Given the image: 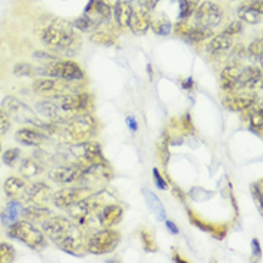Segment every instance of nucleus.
Returning <instances> with one entry per match:
<instances>
[{"label": "nucleus", "instance_id": "39448f33", "mask_svg": "<svg viewBox=\"0 0 263 263\" xmlns=\"http://www.w3.org/2000/svg\"><path fill=\"white\" fill-rule=\"evenodd\" d=\"M72 82L75 81L59 78L37 79L33 82V91L42 98H58L69 93H78V86Z\"/></svg>", "mask_w": 263, "mask_h": 263}, {"label": "nucleus", "instance_id": "6ab92c4d", "mask_svg": "<svg viewBox=\"0 0 263 263\" xmlns=\"http://www.w3.org/2000/svg\"><path fill=\"white\" fill-rule=\"evenodd\" d=\"M85 16L101 25L111 17V6H108L102 0H91L85 9Z\"/></svg>", "mask_w": 263, "mask_h": 263}, {"label": "nucleus", "instance_id": "4468645a", "mask_svg": "<svg viewBox=\"0 0 263 263\" xmlns=\"http://www.w3.org/2000/svg\"><path fill=\"white\" fill-rule=\"evenodd\" d=\"M85 170L84 165L75 163L72 165H66V167H58V168H53V170L49 173V177L57 181V183H61V184H68V183H73V181H78L82 173Z\"/></svg>", "mask_w": 263, "mask_h": 263}, {"label": "nucleus", "instance_id": "2eb2a0df", "mask_svg": "<svg viewBox=\"0 0 263 263\" xmlns=\"http://www.w3.org/2000/svg\"><path fill=\"white\" fill-rule=\"evenodd\" d=\"M23 199L35 206H46L52 199L50 189L45 183H33L26 187Z\"/></svg>", "mask_w": 263, "mask_h": 263}, {"label": "nucleus", "instance_id": "49530a36", "mask_svg": "<svg viewBox=\"0 0 263 263\" xmlns=\"http://www.w3.org/2000/svg\"><path fill=\"white\" fill-rule=\"evenodd\" d=\"M160 0H141V6L145 7L147 10L148 9H153V7H156V5L158 3Z\"/></svg>", "mask_w": 263, "mask_h": 263}, {"label": "nucleus", "instance_id": "1a4fd4ad", "mask_svg": "<svg viewBox=\"0 0 263 263\" xmlns=\"http://www.w3.org/2000/svg\"><path fill=\"white\" fill-rule=\"evenodd\" d=\"M72 154L75 157L77 163L88 167L97 163H104V157H102V151H101V145L98 142L92 141H82L77 142L71 148Z\"/></svg>", "mask_w": 263, "mask_h": 263}, {"label": "nucleus", "instance_id": "58836bf2", "mask_svg": "<svg viewBox=\"0 0 263 263\" xmlns=\"http://www.w3.org/2000/svg\"><path fill=\"white\" fill-rule=\"evenodd\" d=\"M262 50H263L262 37L255 39V41H253V42L249 45V48H248V52H249L250 55H252V57H256V58L262 57Z\"/></svg>", "mask_w": 263, "mask_h": 263}, {"label": "nucleus", "instance_id": "c85d7f7f", "mask_svg": "<svg viewBox=\"0 0 263 263\" xmlns=\"http://www.w3.org/2000/svg\"><path fill=\"white\" fill-rule=\"evenodd\" d=\"M142 194H144V197L147 200V206L149 207V210L156 214L157 219L163 220L164 216H165V212H164V206L161 204L160 199L157 197L154 193L148 192V190H142Z\"/></svg>", "mask_w": 263, "mask_h": 263}, {"label": "nucleus", "instance_id": "dca6fc26", "mask_svg": "<svg viewBox=\"0 0 263 263\" xmlns=\"http://www.w3.org/2000/svg\"><path fill=\"white\" fill-rule=\"evenodd\" d=\"M263 13V2L262 0H250L239 6L237 14L243 22L250 25H257L262 22Z\"/></svg>", "mask_w": 263, "mask_h": 263}, {"label": "nucleus", "instance_id": "a19ab883", "mask_svg": "<svg viewBox=\"0 0 263 263\" xmlns=\"http://www.w3.org/2000/svg\"><path fill=\"white\" fill-rule=\"evenodd\" d=\"M242 32V23L239 21L236 22H232L230 25L228 26V29L224 30V35L228 36H235L237 35V33H240Z\"/></svg>", "mask_w": 263, "mask_h": 263}, {"label": "nucleus", "instance_id": "79ce46f5", "mask_svg": "<svg viewBox=\"0 0 263 263\" xmlns=\"http://www.w3.org/2000/svg\"><path fill=\"white\" fill-rule=\"evenodd\" d=\"M9 128H10L9 117L3 112V109H0V135L5 134Z\"/></svg>", "mask_w": 263, "mask_h": 263}, {"label": "nucleus", "instance_id": "20e7f679", "mask_svg": "<svg viewBox=\"0 0 263 263\" xmlns=\"http://www.w3.org/2000/svg\"><path fill=\"white\" fill-rule=\"evenodd\" d=\"M7 228H9V236L10 237L25 243L30 249L41 250L45 246V236L30 221L16 220L10 226H7Z\"/></svg>", "mask_w": 263, "mask_h": 263}, {"label": "nucleus", "instance_id": "7c9ffc66", "mask_svg": "<svg viewBox=\"0 0 263 263\" xmlns=\"http://www.w3.org/2000/svg\"><path fill=\"white\" fill-rule=\"evenodd\" d=\"M213 36V32H212V29L209 28H203V26H196V28L190 29V32H189V35H187V41H190V42H203V41H206L209 37H212Z\"/></svg>", "mask_w": 263, "mask_h": 263}, {"label": "nucleus", "instance_id": "cd10ccee", "mask_svg": "<svg viewBox=\"0 0 263 263\" xmlns=\"http://www.w3.org/2000/svg\"><path fill=\"white\" fill-rule=\"evenodd\" d=\"M22 216L29 221H43L50 216V212L43 206H35L30 204L29 207L22 209Z\"/></svg>", "mask_w": 263, "mask_h": 263}, {"label": "nucleus", "instance_id": "c756f323", "mask_svg": "<svg viewBox=\"0 0 263 263\" xmlns=\"http://www.w3.org/2000/svg\"><path fill=\"white\" fill-rule=\"evenodd\" d=\"M233 45V39H232V36L224 35V33H221V35L214 36L213 39H212V42H210V50L212 52H221V50H228L230 46Z\"/></svg>", "mask_w": 263, "mask_h": 263}, {"label": "nucleus", "instance_id": "37998d69", "mask_svg": "<svg viewBox=\"0 0 263 263\" xmlns=\"http://www.w3.org/2000/svg\"><path fill=\"white\" fill-rule=\"evenodd\" d=\"M190 29H192L190 25H187L185 22H181V23H178L177 26H176V32H177V35L183 36V37H187L189 32H190Z\"/></svg>", "mask_w": 263, "mask_h": 263}, {"label": "nucleus", "instance_id": "0eeeda50", "mask_svg": "<svg viewBox=\"0 0 263 263\" xmlns=\"http://www.w3.org/2000/svg\"><path fill=\"white\" fill-rule=\"evenodd\" d=\"M118 242H120L118 232H115L111 228H105L89 237L86 248H88V252H91L93 255H105V253L112 252L117 248Z\"/></svg>", "mask_w": 263, "mask_h": 263}, {"label": "nucleus", "instance_id": "aec40b11", "mask_svg": "<svg viewBox=\"0 0 263 263\" xmlns=\"http://www.w3.org/2000/svg\"><path fill=\"white\" fill-rule=\"evenodd\" d=\"M122 219V209L117 203H108L107 206H104L98 213V220L101 226L104 228H112L115 224H118Z\"/></svg>", "mask_w": 263, "mask_h": 263}, {"label": "nucleus", "instance_id": "a18cd8bd", "mask_svg": "<svg viewBox=\"0 0 263 263\" xmlns=\"http://www.w3.org/2000/svg\"><path fill=\"white\" fill-rule=\"evenodd\" d=\"M153 173H154V177H156V183H157V185H158V189L164 190V189H165V183H164L163 177L160 176V171L157 170V168H154V171H153Z\"/></svg>", "mask_w": 263, "mask_h": 263}, {"label": "nucleus", "instance_id": "f3484780", "mask_svg": "<svg viewBox=\"0 0 263 263\" xmlns=\"http://www.w3.org/2000/svg\"><path fill=\"white\" fill-rule=\"evenodd\" d=\"M149 21L151 17L145 7H133L128 26L135 35H145L149 29Z\"/></svg>", "mask_w": 263, "mask_h": 263}, {"label": "nucleus", "instance_id": "09e8293b", "mask_svg": "<svg viewBox=\"0 0 263 263\" xmlns=\"http://www.w3.org/2000/svg\"><path fill=\"white\" fill-rule=\"evenodd\" d=\"M128 125L129 127H131V128L134 129H137V125H135V122H134V118H128Z\"/></svg>", "mask_w": 263, "mask_h": 263}, {"label": "nucleus", "instance_id": "6e6552de", "mask_svg": "<svg viewBox=\"0 0 263 263\" xmlns=\"http://www.w3.org/2000/svg\"><path fill=\"white\" fill-rule=\"evenodd\" d=\"M43 73L50 78L66 79V81H81L84 79V72L78 64L72 61H57L49 62L45 66Z\"/></svg>", "mask_w": 263, "mask_h": 263}, {"label": "nucleus", "instance_id": "473e14b6", "mask_svg": "<svg viewBox=\"0 0 263 263\" xmlns=\"http://www.w3.org/2000/svg\"><path fill=\"white\" fill-rule=\"evenodd\" d=\"M149 28L153 29L157 35L165 36L171 32V23L165 17H156V19L149 21Z\"/></svg>", "mask_w": 263, "mask_h": 263}, {"label": "nucleus", "instance_id": "c9c22d12", "mask_svg": "<svg viewBox=\"0 0 263 263\" xmlns=\"http://www.w3.org/2000/svg\"><path fill=\"white\" fill-rule=\"evenodd\" d=\"M197 7V0H180V17H189L194 13Z\"/></svg>", "mask_w": 263, "mask_h": 263}, {"label": "nucleus", "instance_id": "393cba45", "mask_svg": "<svg viewBox=\"0 0 263 263\" xmlns=\"http://www.w3.org/2000/svg\"><path fill=\"white\" fill-rule=\"evenodd\" d=\"M26 187L28 184L25 183V180L17 177H9L5 183V193L10 200L23 199Z\"/></svg>", "mask_w": 263, "mask_h": 263}, {"label": "nucleus", "instance_id": "2f4dec72", "mask_svg": "<svg viewBox=\"0 0 263 263\" xmlns=\"http://www.w3.org/2000/svg\"><path fill=\"white\" fill-rule=\"evenodd\" d=\"M19 171L25 178H32L41 173V165L36 163L35 160H23L19 167Z\"/></svg>", "mask_w": 263, "mask_h": 263}, {"label": "nucleus", "instance_id": "de8ad7c7", "mask_svg": "<svg viewBox=\"0 0 263 263\" xmlns=\"http://www.w3.org/2000/svg\"><path fill=\"white\" fill-rule=\"evenodd\" d=\"M165 226L170 229L173 233H178V229L176 228V226H174V223H173V221L167 220V221H165Z\"/></svg>", "mask_w": 263, "mask_h": 263}, {"label": "nucleus", "instance_id": "5701e85b", "mask_svg": "<svg viewBox=\"0 0 263 263\" xmlns=\"http://www.w3.org/2000/svg\"><path fill=\"white\" fill-rule=\"evenodd\" d=\"M262 81V69L257 66H249L240 71L239 75V88H255Z\"/></svg>", "mask_w": 263, "mask_h": 263}, {"label": "nucleus", "instance_id": "423d86ee", "mask_svg": "<svg viewBox=\"0 0 263 263\" xmlns=\"http://www.w3.org/2000/svg\"><path fill=\"white\" fill-rule=\"evenodd\" d=\"M2 109L3 112L9 117V120L12 118L17 122H25V124H32V125H37V127H43V122L39 121V118L33 114V111L19 101L14 97H6L2 101Z\"/></svg>", "mask_w": 263, "mask_h": 263}, {"label": "nucleus", "instance_id": "8fccbe9b", "mask_svg": "<svg viewBox=\"0 0 263 263\" xmlns=\"http://www.w3.org/2000/svg\"><path fill=\"white\" fill-rule=\"evenodd\" d=\"M102 2H105V3H107L108 6H114L115 3H117V2H118V0H102Z\"/></svg>", "mask_w": 263, "mask_h": 263}, {"label": "nucleus", "instance_id": "bb28decb", "mask_svg": "<svg viewBox=\"0 0 263 263\" xmlns=\"http://www.w3.org/2000/svg\"><path fill=\"white\" fill-rule=\"evenodd\" d=\"M22 204L17 201V200H10L9 201V204L6 206V209L3 210V213H2V223L5 224V226H10L13 221L17 220V217L22 214Z\"/></svg>", "mask_w": 263, "mask_h": 263}, {"label": "nucleus", "instance_id": "ddd939ff", "mask_svg": "<svg viewBox=\"0 0 263 263\" xmlns=\"http://www.w3.org/2000/svg\"><path fill=\"white\" fill-rule=\"evenodd\" d=\"M89 194L91 193L88 192L86 187L85 189H66V190H59L55 193L52 196V200H53V204L59 209H69Z\"/></svg>", "mask_w": 263, "mask_h": 263}, {"label": "nucleus", "instance_id": "ea45409f", "mask_svg": "<svg viewBox=\"0 0 263 263\" xmlns=\"http://www.w3.org/2000/svg\"><path fill=\"white\" fill-rule=\"evenodd\" d=\"M13 72L16 77H30L32 75V68H30V65L22 62V64H17L14 66Z\"/></svg>", "mask_w": 263, "mask_h": 263}, {"label": "nucleus", "instance_id": "7ed1b4c3", "mask_svg": "<svg viewBox=\"0 0 263 263\" xmlns=\"http://www.w3.org/2000/svg\"><path fill=\"white\" fill-rule=\"evenodd\" d=\"M97 128V122L92 115L79 114L75 115L72 120L64 127V137L69 142H82L92 137Z\"/></svg>", "mask_w": 263, "mask_h": 263}, {"label": "nucleus", "instance_id": "9d476101", "mask_svg": "<svg viewBox=\"0 0 263 263\" xmlns=\"http://www.w3.org/2000/svg\"><path fill=\"white\" fill-rule=\"evenodd\" d=\"M36 109H37V112L42 117L48 118L50 122H57V124L69 121V120H72L75 117V115L68 112L62 107V104L59 101V97L58 98H46L45 101L37 102L36 104Z\"/></svg>", "mask_w": 263, "mask_h": 263}, {"label": "nucleus", "instance_id": "f704fd0d", "mask_svg": "<svg viewBox=\"0 0 263 263\" xmlns=\"http://www.w3.org/2000/svg\"><path fill=\"white\" fill-rule=\"evenodd\" d=\"M14 260V249L9 243H0V263H10Z\"/></svg>", "mask_w": 263, "mask_h": 263}, {"label": "nucleus", "instance_id": "f03ea898", "mask_svg": "<svg viewBox=\"0 0 263 263\" xmlns=\"http://www.w3.org/2000/svg\"><path fill=\"white\" fill-rule=\"evenodd\" d=\"M73 23L64 19H50L41 32L42 42L53 52L73 55L81 48V39L75 33Z\"/></svg>", "mask_w": 263, "mask_h": 263}, {"label": "nucleus", "instance_id": "a211bd4d", "mask_svg": "<svg viewBox=\"0 0 263 263\" xmlns=\"http://www.w3.org/2000/svg\"><path fill=\"white\" fill-rule=\"evenodd\" d=\"M256 95L255 93H242V95H228L224 97L223 104L230 111H246L255 105Z\"/></svg>", "mask_w": 263, "mask_h": 263}, {"label": "nucleus", "instance_id": "9b49d317", "mask_svg": "<svg viewBox=\"0 0 263 263\" xmlns=\"http://www.w3.org/2000/svg\"><path fill=\"white\" fill-rule=\"evenodd\" d=\"M194 17L197 26L212 29L217 26L223 19V10L217 3L213 2H203L201 5H197L194 10Z\"/></svg>", "mask_w": 263, "mask_h": 263}, {"label": "nucleus", "instance_id": "72a5a7b5", "mask_svg": "<svg viewBox=\"0 0 263 263\" xmlns=\"http://www.w3.org/2000/svg\"><path fill=\"white\" fill-rule=\"evenodd\" d=\"M73 26H75L77 29H79V30H82V32H91V30H95V29L98 28L100 25H98V23H95L92 19H89L88 16L84 14V16H81L79 19L75 21Z\"/></svg>", "mask_w": 263, "mask_h": 263}, {"label": "nucleus", "instance_id": "a878e982", "mask_svg": "<svg viewBox=\"0 0 263 263\" xmlns=\"http://www.w3.org/2000/svg\"><path fill=\"white\" fill-rule=\"evenodd\" d=\"M133 13V6L129 5L128 2H117L114 5V14L115 21L118 23L120 28H127L129 23V17Z\"/></svg>", "mask_w": 263, "mask_h": 263}, {"label": "nucleus", "instance_id": "b1692460", "mask_svg": "<svg viewBox=\"0 0 263 263\" xmlns=\"http://www.w3.org/2000/svg\"><path fill=\"white\" fill-rule=\"evenodd\" d=\"M16 140L21 142V144H23V145H32V147H36V145H41L43 142L48 141V137L43 134V133L35 131V129L23 128L17 131Z\"/></svg>", "mask_w": 263, "mask_h": 263}, {"label": "nucleus", "instance_id": "412c9836", "mask_svg": "<svg viewBox=\"0 0 263 263\" xmlns=\"http://www.w3.org/2000/svg\"><path fill=\"white\" fill-rule=\"evenodd\" d=\"M240 71H242V66L239 64H236V62L228 65L221 71V88L226 89V91H236L239 88V75H240Z\"/></svg>", "mask_w": 263, "mask_h": 263}, {"label": "nucleus", "instance_id": "4c0bfd02", "mask_svg": "<svg viewBox=\"0 0 263 263\" xmlns=\"http://www.w3.org/2000/svg\"><path fill=\"white\" fill-rule=\"evenodd\" d=\"M17 158H19V149L10 148L3 154V163L9 165V167H13L14 163L17 161Z\"/></svg>", "mask_w": 263, "mask_h": 263}, {"label": "nucleus", "instance_id": "f8f14e48", "mask_svg": "<svg viewBox=\"0 0 263 263\" xmlns=\"http://www.w3.org/2000/svg\"><path fill=\"white\" fill-rule=\"evenodd\" d=\"M79 180L85 181V185L88 187H97L101 183H107L108 180H111V170L109 167H107L105 161L92 164V165L85 167Z\"/></svg>", "mask_w": 263, "mask_h": 263}, {"label": "nucleus", "instance_id": "c03bdc74", "mask_svg": "<svg viewBox=\"0 0 263 263\" xmlns=\"http://www.w3.org/2000/svg\"><path fill=\"white\" fill-rule=\"evenodd\" d=\"M142 242H144V246L147 248L148 250H154L156 249V245L153 242V237L145 232V233H142Z\"/></svg>", "mask_w": 263, "mask_h": 263}, {"label": "nucleus", "instance_id": "e433bc0d", "mask_svg": "<svg viewBox=\"0 0 263 263\" xmlns=\"http://www.w3.org/2000/svg\"><path fill=\"white\" fill-rule=\"evenodd\" d=\"M263 125V117H262V104H259V108H256L252 115H250V128L256 129V131H262Z\"/></svg>", "mask_w": 263, "mask_h": 263}, {"label": "nucleus", "instance_id": "f257e3e1", "mask_svg": "<svg viewBox=\"0 0 263 263\" xmlns=\"http://www.w3.org/2000/svg\"><path fill=\"white\" fill-rule=\"evenodd\" d=\"M42 230L52 242L71 255H82L86 249L82 232L68 219L48 217L42 221Z\"/></svg>", "mask_w": 263, "mask_h": 263}, {"label": "nucleus", "instance_id": "4be33fe9", "mask_svg": "<svg viewBox=\"0 0 263 263\" xmlns=\"http://www.w3.org/2000/svg\"><path fill=\"white\" fill-rule=\"evenodd\" d=\"M91 41L97 45H102V46H112L117 41V30L109 23L107 25L101 23L91 36Z\"/></svg>", "mask_w": 263, "mask_h": 263}, {"label": "nucleus", "instance_id": "3c124183", "mask_svg": "<svg viewBox=\"0 0 263 263\" xmlns=\"http://www.w3.org/2000/svg\"><path fill=\"white\" fill-rule=\"evenodd\" d=\"M0 149H2V145H0Z\"/></svg>", "mask_w": 263, "mask_h": 263}]
</instances>
